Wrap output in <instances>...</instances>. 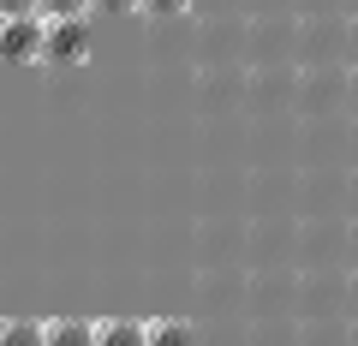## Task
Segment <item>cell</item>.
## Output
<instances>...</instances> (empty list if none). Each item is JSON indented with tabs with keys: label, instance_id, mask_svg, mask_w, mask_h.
Returning <instances> with one entry per match:
<instances>
[{
	"label": "cell",
	"instance_id": "21",
	"mask_svg": "<svg viewBox=\"0 0 358 346\" xmlns=\"http://www.w3.org/2000/svg\"><path fill=\"white\" fill-rule=\"evenodd\" d=\"M96 6H108V13H131V6H143V0H96Z\"/></svg>",
	"mask_w": 358,
	"mask_h": 346
},
{
	"label": "cell",
	"instance_id": "23",
	"mask_svg": "<svg viewBox=\"0 0 358 346\" xmlns=\"http://www.w3.org/2000/svg\"><path fill=\"white\" fill-rule=\"evenodd\" d=\"M346 13H358V0H346Z\"/></svg>",
	"mask_w": 358,
	"mask_h": 346
},
{
	"label": "cell",
	"instance_id": "19",
	"mask_svg": "<svg viewBox=\"0 0 358 346\" xmlns=\"http://www.w3.org/2000/svg\"><path fill=\"white\" fill-rule=\"evenodd\" d=\"M143 13H155V18L162 13H185V0H143Z\"/></svg>",
	"mask_w": 358,
	"mask_h": 346
},
{
	"label": "cell",
	"instance_id": "12",
	"mask_svg": "<svg viewBox=\"0 0 358 346\" xmlns=\"http://www.w3.org/2000/svg\"><path fill=\"white\" fill-rule=\"evenodd\" d=\"M96 346H143V322H131V317L96 322Z\"/></svg>",
	"mask_w": 358,
	"mask_h": 346
},
{
	"label": "cell",
	"instance_id": "6",
	"mask_svg": "<svg viewBox=\"0 0 358 346\" xmlns=\"http://www.w3.org/2000/svg\"><path fill=\"white\" fill-rule=\"evenodd\" d=\"M42 36H48V18L42 13H0V60H42Z\"/></svg>",
	"mask_w": 358,
	"mask_h": 346
},
{
	"label": "cell",
	"instance_id": "7",
	"mask_svg": "<svg viewBox=\"0 0 358 346\" xmlns=\"http://www.w3.org/2000/svg\"><path fill=\"white\" fill-rule=\"evenodd\" d=\"M299 227H287L281 215H263L257 227H245V257H251L257 269H287V257H293V239Z\"/></svg>",
	"mask_w": 358,
	"mask_h": 346
},
{
	"label": "cell",
	"instance_id": "9",
	"mask_svg": "<svg viewBox=\"0 0 358 346\" xmlns=\"http://www.w3.org/2000/svg\"><path fill=\"white\" fill-rule=\"evenodd\" d=\"M84 54H90V30H84V18H48V36H42V60L72 66V60H84Z\"/></svg>",
	"mask_w": 358,
	"mask_h": 346
},
{
	"label": "cell",
	"instance_id": "4",
	"mask_svg": "<svg viewBox=\"0 0 358 346\" xmlns=\"http://www.w3.org/2000/svg\"><path fill=\"white\" fill-rule=\"evenodd\" d=\"M293 310L305 322H329V317H346V269H305L299 275V298Z\"/></svg>",
	"mask_w": 358,
	"mask_h": 346
},
{
	"label": "cell",
	"instance_id": "15",
	"mask_svg": "<svg viewBox=\"0 0 358 346\" xmlns=\"http://www.w3.org/2000/svg\"><path fill=\"white\" fill-rule=\"evenodd\" d=\"M346 269H358V215H346Z\"/></svg>",
	"mask_w": 358,
	"mask_h": 346
},
{
	"label": "cell",
	"instance_id": "5",
	"mask_svg": "<svg viewBox=\"0 0 358 346\" xmlns=\"http://www.w3.org/2000/svg\"><path fill=\"white\" fill-rule=\"evenodd\" d=\"M293 84H299V66H251L245 72V108L281 114V108H293Z\"/></svg>",
	"mask_w": 358,
	"mask_h": 346
},
{
	"label": "cell",
	"instance_id": "20",
	"mask_svg": "<svg viewBox=\"0 0 358 346\" xmlns=\"http://www.w3.org/2000/svg\"><path fill=\"white\" fill-rule=\"evenodd\" d=\"M0 13H42V0H0Z\"/></svg>",
	"mask_w": 358,
	"mask_h": 346
},
{
	"label": "cell",
	"instance_id": "13",
	"mask_svg": "<svg viewBox=\"0 0 358 346\" xmlns=\"http://www.w3.org/2000/svg\"><path fill=\"white\" fill-rule=\"evenodd\" d=\"M0 346H42V322H0Z\"/></svg>",
	"mask_w": 358,
	"mask_h": 346
},
{
	"label": "cell",
	"instance_id": "17",
	"mask_svg": "<svg viewBox=\"0 0 358 346\" xmlns=\"http://www.w3.org/2000/svg\"><path fill=\"white\" fill-rule=\"evenodd\" d=\"M346 322H358V269H346Z\"/></svg>",
	"mask_w": 358,
	"mask_h": 346
},
{
	"label": "cell",
	"instance_id": "1",
	"mask_svg": "<svg viewBox=\"0 0 358 346\" xmlns=\"http://www.w3.org/2000/svg\"><path fill=\"white\" fill-rule=\"evenodd\" d=\"M293 66H346V13H299Z\"/></svg>",
	"mask_w": 358,
	"mask_h": 346
},
{
	"label": "cell",
	"instance_id": "18",
	"mask_svg": "<svg viewBox=\"0 0 358 346\" xmlns=\"http://www.w3.org/2000/svg\"><path fill=\"white\" fill-rule=\"evenodd\" d=\"M346 66H358V13H346Z\"/></svg>",
	"mask_w": 358,
	"mask_h": 346
},
{
	"label": "cell",
	"instance_id": "2",
	"mask_svg": "<svg viewBox=\"0 0 358 346\" xmlns=\"http://www.w3.org/2000/svg\"><path fill=\"white\" fill-rule=\"evenodd\" d=\"M293 108L305 120H341L346 114V66H299Z\"/></svg>",
	"mask_w": 358,
	"mask_h": 346
},
{
	"label": "cell",
	"instance_id": "3",
	"mask_svg": "<svg viewBox=\"0 0 358 346\" xmlns=\"http://www.w3.org/2000/svg\"><path fill=\"white\" fill-rule=\"evenodd\" d=\"M293 36H299L293 13H257L245 24V66H293Z\"/></svg>",
	"mask_w": 358,
	"mask_h": 346
},
{
	"label": "cell",
	"instance_id": "10",
	"mask_svg": "<svg viewBox=\"0 0 358 346\" xmlns=\"http://www.w3.org/2000/svg\"><path fill=\"white\" fill-rule=\"evenodd\" d=\"M42 346H96V322H42Z\"/></svg>",
	"mask_w": 358,
	"mask_h": 346
},
{
	"label": "cell",
	"instance_id": "14",
	"mask_svg": "<svg viewBox=\"0 0 358 346\" xmlns=\"http://www.w3.org/2000/svg\"><path fill=\"white\" fill-rule=\"evenodd\" d=\"M84 6L96 0H42V18H84Z\"/></svg>",
	"mask_w": 358,
	"mask_h": 346
},
{
	"label": "cell",
	"instance_id": "8",
	"mask_svg": "<svg viewBox=\"0 0 358 346\" xmlns=\"http://www.w3.org/2000/svg\"><path fill=\"white\" fill-rule=\"evenodd\" d=\"M245 233L233 221H203L197 227V257H203V269H233V257H245Z\"/></svg>",
	"mask_w": 358,
	"mask_h": 346
},
{
	"label": "cell",
	"instance_id": "22",
	"mask_svg": "<svg viewBox=\"0 0 358 346\" xmlns=\"http://www.w3.org/2000/svg\"><path fill=\"white\" fill-rule=\"evenodd\" d=\"M346 346H358V322H346Z\"/></svg>",
	"mask_w": 358,
	"mask_h": 346
},
{
	"label": "cell",
	"instance_id": "16",
	"mask_svg": "<svg viewBox=\"0 0 358 346\" xmlns=\"http://www.w3.org/2000/svg\"><path fill=\"white\" fill-rule=\"evenodd\" d=\"M346 120H358V66H346Z\"/></svg>",
	"mask_w": 358,
	"mask_h": 346
},
{
	"label": "cell",
	"instance_id": "11",
	"mask_svg": "<svg viewBox=\"0 0 358 346\" xmlns=\"http://www.w3.org/2000/svg\"><path fill=\"white\" fill-rule=\"evenodd\" d=\"M143 346H192V322H179V317L143 322Z\"/></svg>",
	"mask_w": 358,
	"mask_h": 346
}]
</instances>
